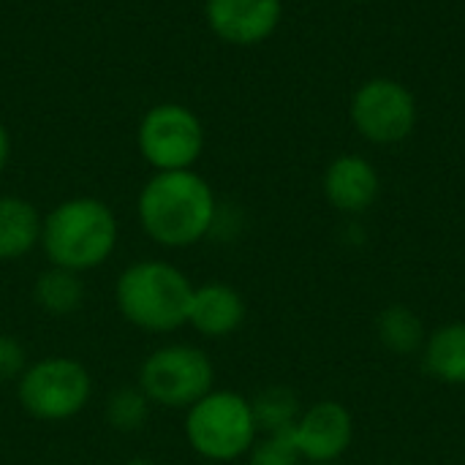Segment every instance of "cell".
<instances>
[{
    "label": "cell",
    "mask_w": 465,
    "mask_h": 465,
    "mask_svg": "<svg viewBox=\"0 0 465 465\" xmlns=\"http://www.w3.org/2000/svg\"><path fill=\"white\" fill-rule=\"evenodd\" d=\"M193 289L177 264L139 259L117 275L114 305L131 327L150 335H169L188 327Z\"/></svg>",
    "instance_id": "cell-3"
},
{
    "label": "cell",
    "mask_w": 465,
    "mask_h": 465,
    "mask_svg": "<svg viewBox=\"0 0 465 465\" xmlns=\"http://www.w3.org/2000/svg\"><path fill=\"white\" fill-rule=\"evenodd\" d=\"M248 316V305L242 294L223 281H210L193 289L188 327L196 330L207 341H221L234 335Z\"/></svg>",
    "instance_id": "cell-12"
},
{
    "label": "cell",
    "mask_w": 465,
    "mask_h": 465,
    "mask_svg": "<svg viewBox=\"0 0 465 465\" xmlns=\"http://www.w3.org/2000/svg\"><path fill=\"white\" fill-rule=\"evenodd\" d=\"M292 433L305 463H335L351 447L354 420L343 403L319 401L302 409Z\"/></svg>",
    "instance_id": "cell-9"
},
{
    "label": "cell",
    "mask_w": 465,
    "mask_h": 465,
    "mask_svg": "<svg viewBox=\"0 0 465 465\" xmlns=\"http://www.w3.org/2000/svg\"><path fill=\"white\" fill-rule=\"evenodd\" d=\"M324 196L338 213L360 215L371 210L381 193L379 169L362 155H338L324 169Z\"/></svg>",
    "instance_id": "cell-11"
},
{
    "label": "cell",
    "mask_w": 465,
    "mask_h": 465,
    "mask_svg": "<svg viewBox=\"0 0 465 465\" xmlns=\"http://www.w3.org/2000/svg\"><path fill=\"white\" fill-rule=\"evenodd\" d=\"M308 465H332V463H308Z\"/></svg>",
    "instance_id": "cell-23"
},
{
    "label": "cell",
    "mask_w": 465,
    "mask_h": 465,
    "mask_svg": "<svg viewBox=\"0 0 465 465\" xmlns=\"http://www.w3.org/2000/svg\"><path fill=\"white\" fill-rule=\"evenodd\" d=\"M376 335L392 354L401 357H411L422 351L428 341L425 322L409 305H387L376 316Z\"/></svg>",
    "instance_id": "cell-16"
},
{
    "label": "cell",
    "mask_w": 465,
    "mask_h": 465,
    "mask_svg": "<svg viewBox=\"0 0 465 465\" xmlns=\"http://www.w3.org/2000/svg\"><path fill=\"white\" fill-rule=\"evenodd\" d=\"M125 465H155L150 458H134V460H128Z\"/></svg>",
    "instance_id": "cell-22"
},
{
    "label": "cell",
    "mask_w": 465,
    "mask_h": 465,
    "mask_svg": "<svg viewBox=\"0 0 465 465\" xmlns=\"http://www.w3.org/2000/svg\"><path fill=\"white\" fill-rule=\"evenodd\" d=\"M27 351L14 335H0V381H16L27 368Z\"/></svg>",
    "instance_id": "cell-20"
},
{
    "label": "cell",
    "mask_w": 465,
    "mask_h": 465,
    "mask_svg": "<svg viewBox=\"0 0 465 465\" xmlns=\"http://www.w3.org/2000/svg\"><path fill=\"white\" fill-rule=\"evenodd\" d=\"M44 218L22 196H0V262H16L41 245Z\"/></svg>",
    "instance_id": "cell-13"
},
{
    "label": "cell",
    "mask_w": 465,
    "mask_h": 465,
    "mask_svg": "<svg viewBox=\"0 0 465 465\" xmlns=\"http://www.w3.org/2000/svg\"><path fill=\"white\" fill-rule=\"evenodd\" d=\"M8 158H11V136H8V128L0 123V174L8 166Z\"/></svg>",
    "instance_id": "cell-21"
},
{
    "label": "cell",
    "mask_w": 465,
    "mask_h": 465,
    "mask_svg": "<svg viewBox=\"0 0 465 465\" xmlns=\"http://www.w3.org/2000/svg\"><path fill=\"white\" fill-rule=\"evenodd\" d=\"M33 300L35 305L54 319L63 316H74L82 302H84V283L82 275L60 270V267H49L44 270L35 283H33Z\"/></svg>",
    "instance_id": "cell-15"
},
{
    "label": "cell",
    "mask_w": 465,
    "mask_h": 465,
    "mask_svg": "<svg viewBox=\"0 0 465 465\" xmlns=\"http://www.w3.org/2000/svg\"><path fill=\"white\" fill-rule=\"evenodd\" d=\"M251 409H253V420L259 433H281V430H292L302 414L300 398L294 390L289 387H264L262 392H256L251 398Z\"/></svg>",
    "instance_id": "cell-17"
},
{
    "label": "cell",
    "mask_w": 465,
    "mask_h": 465,
    "mask_svg": "<svg viewBox=\"0 0 465 465\" xmlns=\"http://www.w3.org/2000/svg\"><path fill=\"white\" fill-rule=\"evenodd\" d=\"M136 144L155 172L193 169L204 153V125L185 104L163 101L144 112L136 128Z\"/></svg>",
    "instance_id": "cell-7"
},
{
    "label": "cell",
    "mask_w": 465,
    "mask_h": 465,
    "mask_svg": "<svg viewBox=\"0 0 465 465\" xmlns=\"http://www.w3.org/2000/svg\"><path fill=\"white\" fill-rule=\"evenodd\" d=\"M351 125L371 144H398L417 128V98L414 93L390 76H373L362 82L349 104Z\"/></svg>",
    "instance_id": "cell-8"
},
{
    "label": "cell",
    "mask_w": 465,
    "mask_h": 465,
    "mask_svg": "<svg viewBox=\"0 0 465 465\" xmlns=\"http://www.w3.org/2000/svg\"><path fill=\"white\" fill-rule=\"evenodd\" d=\"M215 381V365L204 349L191 343H166L150 351L139 368V390L158 409L188 411Z\"/></svg>",
    "instance_id": "cell-6"
},
{
    "label": "cell",
    "mask_w": 465,
    "mask_h": 465,
    "mask_svg": "<svg viewBox=\"0 0 465 465\" xmlns=\"http://www.w3.org/2000/svg\"><path fill=\"white\" fill-rule=\"evenodd\" d=\"M183 433L188 447L210 463H234L259 439L251 398L234 390H210L185 411Z\"/></svg>",
    "instance_id": "cell-4"
},
{
    "label": "cell",
    "mask_w": 465,
    "mask_h": 465,
    "mask_svg": "<svg viewBox=\"0 0 465 465\" xmlns=\"http://www.w3.org/2000/svg\"><path fill=\"white\" fill-rule=\"evenodd\" d=\"M16 398L25 414L38 422H68L90 403L93 376L79 360L52 354L25 368L16 379Z\"/></svg>",
    "instance_id": "cell-5"
},
{
    "label": "cell",
    "mask_w": 465,
    "mask_h": 465,
    "mask_svg": "<svg viewBox=\"0 0 465 465\" xmlns=\"http://www.w3.org/2000/svg\"><path fill=\"white\" fill-rule=\"evenodd\" d=\"M120 226L114 210L95 196H71L44 215L41 248L49 267L76 275L98 270L117 248Z\"/></svg>",
    "instance_id": "cell-2"
},
{
    "label": "cell",
    "mask_w": 465,
    "mask_h": 465,
    "mask_svg": "<svg viewBox=\"0 0 465 465\" xmlns=\"http://www.w3.org/2000/svg\"><path fill=\"white\" fill-rule=\"evenodd\" d=\"M251 465H302V455L297 450L294 433L281 430V433H259L256 444L248 452Z\"/></svg>",
    "instance_id": "cell-19"
},
{
    "label": "cell",
    "mask_w": 465,
    "mask_h": 465,
    "mask_svg": "<svg viewBox=\"0 0 465 465\" xmlns=\"http://www.w3.org/2000/svg\"><path fill=\"white\" fill-rule=\"evenodd\" d=\"M150 409H153V403L147 401V395L139 387H120L109 395L104 414H106L109 428H114L120 433H136L144 428Z\"/></svg>",
    "instance_id": "cell-18"
},
{
    "label": "cell",
    "mask_w": 465,
    "mask_h": 465,
    "mask_svg": "<svg viewBox=\"0 0 465 465\" xmlns=\"http://www.w3.org/2000/svg\"><path fill=\"white\" fill-rule=\"evenodd\" d=\"M425 371L450 387H465V322L433 330L422 346Z\"/></svg>",
    "instance_id": "cell-14"
},
{
    "label": "cell",
    "mask_w": 465,
    "mask_h": 465,
    "mask_svg": "<svg viewBox=\"0 0 465 465\" xmlns=\"http://www.w3.org/2000/svg\"><path fill=\"white\" fill-rule=\"evenodd\" d=\"M354 3H371V0H354Z\"/></svg>",
    "instance_id": "cell-24"
},
{
    "label": "cell",
    "mask_w": 465,
    "mask_h": 465,
    "mask_svg": "<svg viewBox=\"0 0 465 465\" xmlns=\"http://www.w3.org/2000/svg\"><path fill=\"white\" fill-rule=\"evenodd\" d=\"M204 19L223 44L259 46L278 30L283 0H207Z\"/></svg>",
    "instance_id": "cell-10"
},
{
    "label": "cell",
    "mask_w": 465,
    "mask_h": 465,
    "mask_svg": "<svg viewBox=\"0 0 465 465\" xmlns=\"http://www.w3.org/2000/svg\"><path fill=\"white\" fill-rule=\"evenodd\" d=\"M136 215L142 232L161 248H193L218 223L213 185L193 169L155 172L139 191Z\"/></svg>",
    "instance_id": "cell-1"
}]
</instances>
